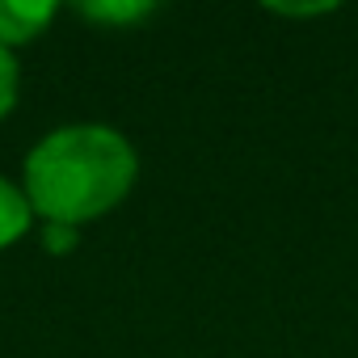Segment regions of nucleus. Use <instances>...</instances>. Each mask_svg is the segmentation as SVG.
Masks as SVG:
<instances>
[{
    "label": "nucleus",
    "mask_w": 358,
    "mask_h": 358,
    "mask_svg": "<svg viewBox=\"0 0 358 358\" xmlns=\"http://www.w3.org/2000/svg\"><path fill=\"white\" fill-rule=\"evenodd\" d=\"M135 148L122 131L76 122L51 131L26 156V199L47 224H85L114 211L135 186Z\"/></svg>",
    "instance_id": "1"
},
{
    "label": "nucleus",
    "mask_w": 358,
    "mask_h": 358,
    "mask_svg": "<svg viewBox=\"0 0 358 358\" xmlns=\"http://www.w3.org/2000/svg\"><path fill=\"white\" fill-rule=\"evenodd\" d=\"M55 17V5H34V0H0V47H17L30 43L47 30Z\"/></svg>",
    "instance_id": "2"
},
{
    "label": "nucleus",
    "mask_w": 358,
    "mask_h": 358,
    "mask_svg": "<svg viewBox=\"0 0 358 358\" xmlns=\"http://www.w3.org/2000/svg\"><path fill=\"white\" fill-rule=\"evenodd\" d=\"M30 220H34V207H30L26 190L13 186L9 177H0V249H9L13 241H22Z\"/></svg>",
    "instance_id": "3"
},
{
    "label": "nucleus",
    "mask_w": 358,
    "mask_h": 358,
    "mask_svg": "<svg viewBox=\"0 0 358 358\" xmlns=\"http://www.w3.org/2000/svg\"><path fill=\"white\" fill-rule=\"evenodd\" d=\"M152 13V5L143 0H97V5H80V17L97 22V26H135Z\"/></svg>",
    "instance_id": "4"
},
{
    "label": "nucleus",
    "mask_w": 358,
    "mask_h": 358,
    "mask_svg": "<svg viewBox=\"0 0 358 358\" xmlns=\"http://www.w3.org/2000/svg\"><path fill=\"white\" fill-rule=\"evenodd\" d=\"M17 85H22L17 59H13L9 47H0V118H5V114L17 106Z\"/></svg>",
    "instance_id": "5"
},
{
    "label": "nucleus",
    "mask_w": 358,
    "mask_h": 358,
    "mask_svg": "<svg viewBox=\"0 0 358 358\" xmlns=\"http://www.w3.org/2000/svg\"><path fill=\"white\" fill-rule=\"evenodd\" d=\"M43 249H47V253H68V249H76V228H68V224H47V228H43Z\"/></svg>",
    "instance_id": "6"
}]
</instances>
